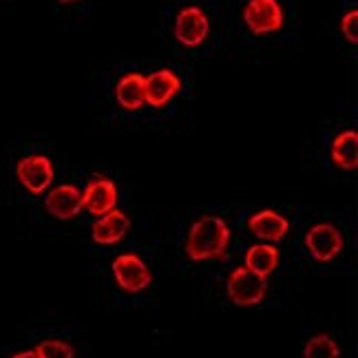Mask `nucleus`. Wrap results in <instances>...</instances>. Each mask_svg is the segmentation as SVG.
<instances>
[{"instance_id":"1","label":"nucleus","mask_w":358,"mask_h":358,"mask_svg":"<svg viewBox=\"0 0 358 358\" xmlns=\"http://www.w3.org/2000/svg\"><path fill=\"white\" fill-rule=\"evenodd\" d=\"M230 245V228L222 217L206 215L192 224L186 241V252L192 261L222 259Z\"/></svg>"},{"instance_id":"2","label":"nucleus","mask_w":358,"mask_h":358,"mask_svg":"<svg viewBox=\"0 0 358 358\" xmlns=\"http://www.w3.org/2000/svg\"><path fill=\"white\" fill-rule=\"evenodd\" d=\"M210 34V20L201 7H184L175 18V38L186 49H197Z\"/></svg>"},{"instance_id":"3","label":"nucleus","mask_w":358,"mask_h":358,"mask_svg":"<svg viewBox=\"0 0 358 358\" xmlns=\"http://www.w3.org/2000/svg\"><path fill=\"white\" fill-rule=\"evenodd\" d=\"M113 277H115V283L122 287L124 292L129 294H137L146 290V287L153 283V272L148 270V266L144 261L137 257V255H120L115 261H113Z\"/></svg>"},{"instance_id":"4","label":"nucleus","mask_w":358,"mask_h":358,"mask_svg":"<svg viewBox=\"0 0 358 358\" xmlns=\"http://www.w3.org/2000/svg\"><path fill=\"white\" fill-rule=\"evenodd\" d=\"M268 279H261L248 268H235L228 277V296L235 306L248 308L266 299Z\"/></svg>"},{"instance_id":"5","label":"nucleus","mask_w":358,"mask_h":358,"mask_svg":"<svg viewBox=\"0 0 358 358\" xmlns=\"http://www.w3.org/2000/svg\"><path fill=\"white\" fill-rule=\"evenodd\" d=\"M283 9L279 0H248L243 9V22L255 36L274 34L283 27Z\"/></svg>"},{"instance_id":"6","label":"nucleus","mask_w":358,"mask_h":358,"mask_svg":"<svg viewBox=\"0 0 358 358\" xmlns=\"http://www.w3.org/2000/svg\"><path fill=\"white\" fill-rule=\"evenodd\" d=\"M18 182L31 192V195H40L45 192L53 182V164L45 155H29L22 157L16 166Z\"/></svg>"},{"instance_id":"7","label":"nucleus","mask_w":358,"mask_h":358,"mask_svg":"<svg viewBox=\"0 0 358 358\" xmlns=\"http://www.w3.org/2000/svg\"><path fill=\"white\" fill-rule=\"evenodd\" d=\"M306 245L316 261L327 264L343 250V235L332 224H316L306 232Z\"/></svg>"},{"instance_id":"8","label":"nucleus","mask_w":358,"mask_h":358,"mask_svg":"<svg viewBox=\"0 0 358 358\" xmlns=\"http://www.w3.org/2000/svg\"><path fill=\"white\" fill-rule=\"evenodd\" d=\"M82 206L95 217L115 210L117 206V186L108 177H93L82 192Z\"/></svg>"},{"instance_id":"9","label":"nucleus","mask_w":358,"mask_h":358,"mask_svg":"<svg viewBox=\"0 0 358 358\" xmlns=\"http://www.w3.org/2000/svg\"><path fill=\"white\" fill-rule=\"evenodd\" d=\"M182 91V80L171 69H159L153 76L144 78V95L146 104L162 108L166 106L175 95Z\"/></svg>"},{"instance_id":"10","label":"nucleus","mask_w":358,"mask_h":358,"mask_svg":"<svg viewBox=\"0 0 358 358\" xmlns=\"http://www.w3.org/2000/svg\"><path fill=\"white\" fill-rule=\"evenodd\" d=\"M47 213L51 217L60 219V222H69L80 215L82 206V192L73 184H62L58 188H53L47 195Z\"/></svg>"},{"instance_id":"11","label":"nucleus","mask_w":358,"mask_h":358,"mask_svg":"<svg viewBox=\"0 0 358 358\" xmlns=\"http://www.w3.org/2000/svg\"><path fill=\"white\" fill-rule=\"evenodd\" d=\"M129 228H131L129 217L115 208L111 213L102 215L98 222L93 224L91 237L95 243H100V245H113V243H120L124 237H127Z\"/></svg>"},{"instance_id":"12","label":"nucleus","mask_w":358,"mask_h":358,"mask_svg":"<svg viewBox=\"0 0 358 358\" xmlns=\"http://www.w3.org/2000/svg\"><path fill=\"white\" fill-rule=\"evenodd\" d=\"M248 228H250V232L255 237L266 239L270 243H277L287 235L290 222L274 210H261V213H255L250 219H248Z\"/></svg>"},{"instance_id":"13","label":"nucleus","mask_w":358,"mask_h":358,"mask_svg":"<svg viewBox=\"0 0 358 358\" xmlns=\"http://www.w3.org/2000/svg\"><path fill=\"white\" fill-rule=\"evenodd\" d=\"M144 78L142 73H127L115 87V100L127 111H137L146 104L144 95Z\"/></svg>"},{"instance_id":"14","label":"nucleus","mask_w":358,"mask_h":358,"mask_svg":"<svg viewBox=\"0 0 358 358\" xmlns=\"http://www.w3.org/2000/svg\"><path fill=\"white\" fill-rule=\"evenodd\" d=\"M279 266V250L272 243H257L245 252V266L252 274L268 279Z\"/></svg>"},{"instance_id":"15","label":"nucleus","mask_w":358,"mask_h":358,"mask_svg":"<svg viewBox=\"0 0 358 358\" xmlns=\"http://www.w3.org/2000/svg\"><path fill=\"white\" fill-rule=\"evenodd\" d=\"M332 159L343 171H356L358 166V135L356 131H343L332 142Z\"/></svg>"},{"instance_id":"16","label":"nucleus","mask_w":358,"mask_h":358,"mask_svg":"<svg viewBox=\"0 0 358 358\" xmlns=\"http://www.w3.org/2000/svg\"><path fill=\"white\" fill-rule=\"evenodd\" d=\"M341 348L338 343L327 336V334H316L306 343V350H303V358H338Z\"/></svg>"},{"instance_id":"17","label":"nucleus","mask_w":358,"mask_h":358,"mask_svg":"<svg viewBox=\"0 0 358 358\" xmlns=\"http://www.w3.org/2000/svg\"><path fill=\"white\" fill-rule=\"evenodd\" d=\"M34 352H36L38 358H76L73 348L69 345L66 341H60V338L43 341Z\"/></svg>"},{"instance_id":"18","label":"nucleus","mask_w":358,"mask_h":358,"mask_svg":"<svg viewBox=\"0 0 358 358\" xmlns=\"http://www.w3.org/2000/svg\"><path fill=\"white\" fill-rule=\"evenodd\" d=\"M341 31H343V36H345L352 45L358 43V11L356 9L348 11L345 16L341 18Z\"/></svg>"},{"instance_id":"19","label":"nucleus","mask_w":358,"mask_h":358,"mask_svg":"<svg viewBox=\"0 0 358 358\" xmlns=\"http://www.w3.org/2000/svg\"><path fill=\"white\" fill-rule=\"evenodd\" d=\"M11 358H38V356H36V352L31 350V352H20V354L11 356Z\"/></svg>"},{"instance_id":"20","label":"nucleus","mask_w":358,"mask_h":358,"mask_svg":"<svg viewBox=\"0 0 358 358\" xmlns=\"http://www.w3.org/2000/svg\"><path fill=\"white\" fill-rule=\"evenodd\" d=\"M62 5H73V3H80V0H60Z\"/></svg>"}]
</instances>
